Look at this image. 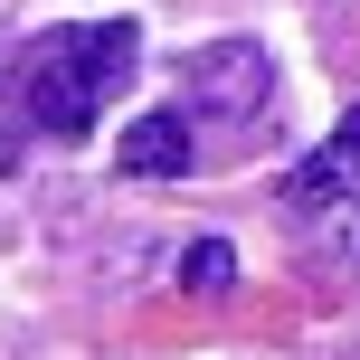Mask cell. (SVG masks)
<instances>
[{
	"label": "cell",
	"mask_w": 360,
	"mask_h": 360,
	"mask_svg": "<svg viewBox=\"0 0 360 360\" xmlns=\"http://www.w3.org/2000/svg\"><path fill=\"white\" fill-rule=\"evenodd\" d=\"M180 285L190 294H228L237 285V247L228 237H190V247H180Z\"/></svg>",
	"instance_id": "6"
},
{
	"label": "cell",
	"mask_w": 360,
	"mask_h": 360,
	"mask_svg": "<svg viewBox=\"0 0 360 360\" xmlns=\"http://www.w3.org/2000/svg\"><path fill=\"white\" fill-rule=\"evenodd\" d=\"M133 57H143L133 19H86V29H57L38 48H19V105H29V124L57 133V143H86L95 114L124 95Z\"/></svg>",
	"instance_id": "1"
},
{
	"label": "cell",
	"mask_w": 360,
	"mask_h": 360,
	"mask_svg": "<svg viewBox=\"0 0 360 360\" xmlns=\"http://www.w3.org/2000/svg\"><path fill=\"white\" fill-rule=\"evenodd\" d=\"M180 95H190V114H209V124H256V105L275 95V57L256 48V38H218V48H199L190 67H180Z\"/></svg>",
	"instance_id": "2"
},
{
	"label": "cell",
	"mask_w": 360,
	"mask_h": 360,
	"mask_svg": "<svg viewBox=\"0 0 360 360\" xmlns=\"http://www.w3.org/2000/svg\"><path fill=\"white\" fill-rule=\"evenodd\" d=\"M124 171L133 180H180L190 171V105H152L143 124L124 133Z\"/></svg>",
	"instance_id": "3"
},
{
	"label": "cell",
	"mask_w": 360,
	"mask_h": 360,
	"mask_svg": "<svg viewBox=\"0 0 360 360\" xmlns=\"http://www.w3.org/2000/svg\"><path fill=\"white\" fill-rule=\"evenodd\" d=\"M29 105H19V48H10V38H0V180H10L19 171V143H29Z\"/></svg>",
	"instance_id": "5"
},
{
	"label": "cell",
	"mask_w": 360,
	"mask_h": 360,
	"mask_svg": "<svg viewBox=\"0 0 360 360\" xmlns=\"http://www.w3.org/2000/svg\"><path fill=\"white\" fill-rule=\"evenodd\" d=\"M360 180V105L342 114V133H332L313 162H294V180H285V209H323V199H342Z\"/></svg>",
	"instance_id": "4"
}]
</instances>
